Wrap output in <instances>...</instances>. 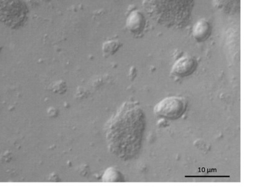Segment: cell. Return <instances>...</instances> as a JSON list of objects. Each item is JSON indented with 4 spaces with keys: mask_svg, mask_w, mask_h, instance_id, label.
<instances>
[{
    "mask_svg": "<svg viewBox=\"0 0 259 192\" xmlns=\"http://www.w3.org/2000/svg\"><path fill=\"white\" fill-rule=\"evenodd\" d=\"M126 26L128 30L132 34H140L144 30L146 26L144 15L138 10L132 12L127 17Z\"/></svg>",
    "mask_w": 259,
    "mask_h": 192,
    "instance_id": "5",
    "label": "cell"
},
{
    "mask_svg": "<svg viewBox=\"0 0 259 192\" xmlns=\"http://www.w3.org/2000/svg\"><path fill=\"white\" fill-rule=\"evenodd\" d=\"M102 180L104 182H121L124 181L122 174L114 168H109L105 171Z\"/></svg>",
    "mask_w": 259,
    "mask_h": 192,
    "instance_id": "8",
    "label": "cell"
},
{
    "mask_svg": "<svg viewBox=\"0 0 259 192\" xmlns=\"http://www.w3.org/2000/svg\"><path fill=\"white\" fill-rule=\"evenodd\" d=\"M121 46V43L119 40H109L105 42L103 45V52L106 56H111L117 52Z\"/></svg>",
    "mask_w": 259,
    "mask_h": 192,
    "instance_id": "9",
    "label": "cell"
},
{
    "mask_svg": "<svg viewBox=\"0 0 259 192\" xmlns=\"http://www.w3.org/2000/svg\"><path fill=\"white\" fill-rule=\"evenodd\" d=\"M212 27L207 20L201 19L194 24L192 36L197 42H202L208 39L211 34Z\"/></svg>",
    "mask_w": 259,
    "mask_h": 192,
    "instance_id": "6",
    "label": "cell"
},
{
    "mask_svg": "<svg viewBox=\"0 0 259 192\" xmlns=\"http://www.w3.org/2000/svg\"><path fill=\"white\" fill-rule=\"evenodd\" d=\"M195 0H143L148 16L163 27L181 29L191 22Z\"/></svg>",
    "mask_w": 259,
    "mask_h": 192,
    "instance_id": "1",
    "label": "cell"
},
{
    "mask_svg": "<svg viewBox=\"0 0 259 192\" xmlns=\"http://www.w3.org/2000/svg\"><path fill=\"white\" fill-rule=\"evenodd\" d=\"M2 50V45H0V53H1Z\"/></svg>",
    "mask_w": 259,
    "mask_h": 192,
    "instance_id": "10",
    "label": "cell"
},
{
    "mask_svg": "<svg viewBox=\"0 0 259 192\" xmlns=\"http://www.w3.org/2000/svg\"><path fill=\"white\" fill-rule=\"evenodd\" d=\"M186 109L185 99L181 97H171L163 99L156 104L154 112L157 116L164 119L176 120L183 116Z\"/></svg>",
    "mask_w": 259,
    "mask_h": 192,
    "instance_id": "3",
    "label": "cell"
},
{
    "mask_svg": "<svg viewBox=\"0 0 259 192\" xmlns=\"http://www.w3.org/2000/svg\"><path fill=\"white\" fill-rule=\"evenodd\" d=\"M27 8L22 0H0V22L10 29L21 27L26 22Z\"/></svg>",
    "mask_w": 259,
    "mask_h": 192,
    "instance_id": "2",
    "label": "cell"
},
{
    "mask_svg": "<svg viewBox=\"0 0 259 192\" xmlns=\"http://www.w3.org/2000/svg\"><path fill=\"white\" fill-rule=\"evenodd\" d=\"M197 63L194 58L191 56H184L179 59L171 68V75L184 78L189 76L196 71Z\"/></svg>",
    "mask_w": 259,
    "mask_h": 192,
    "instance_id": "4",
    "label": "cell"
},
{
    "mask_svg": "<svg viewBox=\"0 0 259 192\" xmlns=\"http://www.w3.org/2000/svg\"><path fill=\"white\" fill-rule=\"evenodd\" d=\"M214 7L226 14L233 15L240 10V0H214Z\"/></svg>",
    "mask_w": 259,
    "mask_h": 192,
    "instance_id": "7",
    "label": "cell"
}]
</instances>
